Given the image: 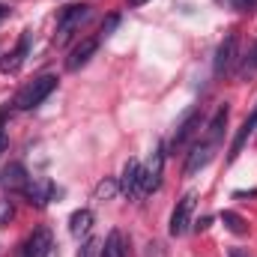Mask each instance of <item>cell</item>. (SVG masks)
<instances>
[{
  "instance_id": "cell-1",
  "label": "cell",
  "mask_w": 257,
  "mask_h": 257,
  "mask_svg": "<svg viewBox=\"0 0 257 257\" xmlns=\"http://www.w3.org/2000/svg\"><path fill=\"white\" fill-rule=\"evenodd\" d=\"M57 90V75H39V78H33L30 84H24L21 90H18V96H15V108L18 111H33V108H39L51 93Z\"/></svg>"
},
{
  "instance_id": "cell-2",
  "label": "cell",
  "mask_w": 257,
  "mask_h": 257,
  "mask_svg": "<svg viewBox=\"0 0 257 257\" xmlns=\"http://www.w3.org/2000/svg\"><path fill=\"white\" fill-rule=\"evenodd\" d=\"M90 18V6L87 3H75V6H66L57 18V45H66L69 36Z\"/></svg>"
},
{
  "instance_id": "cell-3",
  "label": "cell",
  "mask_w": 257,
  "mask_h": 257,
  "mask_svg": "<svg viewBox=\"0 0 257 257\" xmlns=\"http://www.w3.org/2000/svg\"><path fill=\"white\" fill-rule=\"evenodd\" d=\"M239 60V36L230 30L224 39H221V45H218V51H215V63H212V72L221 78V75H230L233 72V66Z\"/></svg>"
},
{
  "instance_id": "cell-4",
  "label": "cell",
  "mask_w": 257,
  "mask_h": 257,
  "mask_svg": "<svg viewBox=\"0 0 257 257\" xmlns=\"http://www.w3.org/2000/svg\"><path fill=\"white\" fill-rule=\"evenodd\" d=\"M162 174H165V150H162V144H156V150H153L147 168H141V192H147V194L159 192Z\"/></svg>"
},
{
  "instance_id": "cell-5",
  "label": "cell",
  "mask_w": 257,
  "mask_h": 257,
  "mask_svg": "<svg viewBox=\"0 0 257 257\" xmlns=\"http://www.w3.org/2000/svg\"><path fill=\"white\" fill-rule=\"evenodd\" d=\"M192 212H194V192H186L180 200H177V206H174V215H171V236H183L186 230H189V224H192Z\"/></svg>"
},
{
  "instance_id": "cell-6",
  "label": "cell",
  "mask_w": 257,
  "mask_h": 257,
  "mask_svg": "<svg viewBox=\"0 0 257 257\" xmlns=\"http://www.w3.org/2000/svg\"><path fill=\"white\" fill-rule=\"evenodd\" d=\"M27 54H30V30H24V33H21L18 45H15L6 57H0V72H3V75H15V72L24 66Z\"/></svg>"
},
{
  "instance_id": "cell-7",
  "label": "cell",
  "mask_w": 257,
  "mask_h": 257,
  "mask_svg": "<svg viewBox=\"0 0 257 257\" xmlns=\"http://www.w3.org/2000/svg\"><path fill=\"white\" fill-rule=\"evenodd\" d=\"M51 248H54L51 230L39 227V230H33V233H30V239L24 242V248H21V257H48V254H51Z\"/></svg>"
},
{
  "instance_id": "cell-8",
  "label": "cell",
  "mask_w": 257,
  "mask_h": 257,
  "mask_svg": "<svg viewBox=\"0 0 257 257\" xmlns=\"http://www.w3.org/2000/svg\"><path fill=\"white\" fill-rule=\"evenodd\" d=\"M197 128H200V111H192L180 126L174 132V141H171V153H180V150H186L189 147V141H192L194 135H197Z\"/></svg>"
},
{
  "instance_id": "cell-9",
  "label": "cell",
  "mask_w": 257,
  "mask_h": 257,
  "mask_svg": "<svg viewBox=\"0 0 257 257\" xmlns=\"http://www.w3.org/2000/svg\"><path fill=\"white\" fill-rule=\"evenodd\" d=\"M227 117H230V108L227 105H218L215 108V114H212V120L206 123V132H203V144H209V147H218L221 144V138H224V126H227Z\"/></svg>"
},
{
  "instance_id": "cell-10",
  "label": "cell",
  "mask_w": 257,
  "mask_h": 257,
  "mask_svg": "<svg viewBox=\"0 0 257 257\" xmlns=\"http://www.w3.org/2000/svg\"><path fill=\"white\" fill-rule=\"evenodd\" d=\"M0 186L6 189V192H21L30 186V177H27V171H24V165H18V162H12V165H6L3 171H0Z\"/></svg>"
},
{
  "instance_id": "cell-11",
  "label": "cell",
  "mask_w": 257,
  "mask_h": 257,
  "mask_svg": "<svg viewBox=\"0 0 257 257\" xmlns=\"http://www.w3.org/2000/svg\"><path fill=\"white\" fill-rule=\"evenodd\" d=\"M257 128V105L251 108V114L245 117V123L236 128V135H233V141H230V150H227V162H236V156L242 153V147L248 144V138L254 135Z\"/></svg>"
},
{
  "instance_id": "cell-12",
  "label": "cell",
  "mask_w": 257,
  "mask_h": 257,
  "mask_svg": "<svg viewBox=\"0 0 257 257\" xmlns=\"http://www.w3.org/2000/svg\"><path fill=\"white\" fill-rule=\"evenodd\" d=\"M99 39H102V36H90V39H84L78 48H72V54H69V60H66V69H69V72L84 69V66L90 63V57L99 51Z\"/></svg>"
},
{
  "instance_id": "cell-13",
  "label": "cell",
  "mask_w": 257,
  "mask_h": 257,
  "mask_svg": "<svg viewBox=\"0 0 257 257\" xmlns=\"http://www.w3.org/2000/svg\"><path fill=\"white\" fill-rule=\"evenodd\" d=\"M120 192L126 197H138L141 194V162H126L123 168V177H120Z\"/></svg>"
},
{
  "instance_id": "cell-14",
  "label": "cell",
  "mask_w": 257,
  "mask_h": 257,
  "mask_svg": "<svg viewBox=\"0 0 257 257\" xmlns=\"http://www.w3.org/2000/svg\"><path fill=\"white\" fill-rule=\"evenodd\" d=\"M212 153H215V147H209V144H194V150L189 153V162H186V177H194L197 171H203L206 165H209V159H212Z\"/></svg>"
},
{
  "instance_id": "cell-15",
  "label": "cell",
  "mask_w": 257,
  "mask_h": 257,
  "mask_svg": "<svg viewBox=\"0 0 257 257\" xmlns=\"http://www.w3.org/2000/svg\"><path fill=\"white\" fill-rule=\"evenodd\" d=\"M51 192H54L51 183H36V180H30V186L24 189V197H27L33 206H45V203L51 200Z\"/></svg>"
},
{
  "instance_id": "cell-16",
  "label": "cell",
  "mask_w": 257,
  "mask_h": 257,
  "mask_svg": "<svg viewBox=\"0 0 257 257\" xmlns=\"http://www.w3.org/2000/svg\"><path fill=\"white\" fill-rule=\"evenodd\" d=\"M90 227H93V212H90V209H75L72 218H69V230H72V236L90 233Z\"/></svg>"
},
{
  "instance_id": "cell-17",
  "label": "cell",
  "mask_w": 257,
  "mask_h": 257,
  "mask_svg": "<svg viewBox=\"0 0 257 257\" xmlns=\"http://www.w3.org/2000/svg\"><path fill=\"white\" fill-rule=\"evenodd\" d=\"M99 257H126V239L120 230H111L105 239V248L99 251Z\"/></svg>"
},
{
  "instance_id": "cell-18",
  "label": "cell",
  "mask_w": 257,
  "mask_h": 257,
  "mask_svg": "<svg viewBox=\"0 0 257 257\" xmlns=\"http://www.w3.org/2000/svg\"><path fill=\"white\" fill-rule=\"evenodd\" d=\"M221 221H224V227H227L230 233H236V236H245V233H248L245 218H242V215H236V212H230V209H224V212H221Z\"/></svg>"
},
{
  "instance_id": "cell-19",
  "label": "cell",
  "mask_w": 257,
  "mask_h": 257,
  "mask_svg": "<svg viewBox=\"0 0 257 257\" xmlns=\"http://www.w3.org/2000/svg\"><path fill=\"white\" fill-rule=\"evenodd\" d=\"M251 75H257V42H254V48L242 57V63H239V78L242 81H248Z\"/></svg>"
},
{
  "instance_id": "cell-20",
  "label": "cell",
  "mask_w": 257,
  "mask_h": 257,
  "mask_svg": "<svg viewBox=\"0 0 257 257\" xmlns=\"http://www.w3.org/2000/svg\"><path fill=\"white\" fill-rule=\"evenodd\" d=\"M99 251H102V242H99V239H87V242L78 248V254L75 257H96Z\"/></svg>"
},
{
  "instance_id": "cell-21",
  "label": "cell",
  "mask_w": 257,
  "mask_h": 257,
  "mask_svg": "<svg viewBox=\"0 0 257 257\" xmlns=\"http://www.w3.org/2000/svg\"><path fill=\"white\" fill-rule=\"evenodd\" d=\"M15 212H12V206H9V200H0V224H9V218H12Z\"/></svg>"
},
{
  "instance_id": "cell-22",
  "label": "cell",
  "mask_w": 257,
  "mask_h": 257,
  "mask_svg": "<svg viewBox=\"0 0 257 257\" xmlns=\"http://www.w3.org/2000/svg\"><path fill=\"white\" fill-rule=\"evenodd\" d=\"M114 192H117V186H114V183H102V186L96 189V197L102 200V197H111Z\"/></svg>"
},
{
  "instance_id": "cell-23",
  "label": "cell",
  "mask_w": 257,
  "mask_h": 257,
  "mask_svg": "<svg viewBox=\"0 0 257 257\" xmlns=\"http://www.w3.org/2000/svg\"><path fill=\"white\" fill-rule=\"evenodd\" d=\"M117 24H120V18H117V15H111V18H108V21L102 24V36H108V33H111V30H114Z\"/></svg>"
},
{
  "instance_id": "cell-24",
  "label": "cell",
  "mask_w": 257,
  "mask_h": 257,
  "mask_svg": "<svg viewBox=\"0 0 257 257\" xmlns=\"http://www.w3.org/2000/svg\"><path fill=\"white\" fill-rule=\"evenodd\" d=\"M233 6L245 12V9H254V6H257V0H233Z\"/></svg>"
},
{
  "instance_id": "cell-25",
  "label": "cell",
  "mask_w": 257,
  "mask_h": 257,
  "mask_svg": "<svg viewBox=\"0 0 257 257\" xmlns=\"http://www.w3.org/2000/svg\"><path fill=\"white\" fill-rule=\"evenodd\" d=\"M6 150V132H3V114H0V153Z\"/></svg>"
},
{
  "instance_id": "cell-26",
  "label": "cell",
  "mask_w": 257,
  "mask_h": 257,
  "mask_svg": "<svg viewBox=\"0 0 257 257\" xmlns=\"http://www.w3.org/2000/svg\"><path fill=\"white\" fill-rule=\"evenodd\" d=\"M209 221H212V218H200V221H197V230H206V227H209Z\"/></svg>"
},
{
  "instance_id": "cell-27",
  "label": "cell",
  "mask_w": 257,
  "mask_h": 257,
  "mask_svg": "<svg viewBox=\"0 0 257 257\" xmlns=\"http://www.w3.org/2000/svg\"><path fill=\"white\" fill-rule=\"evenodd\" d=\"M6 15H9V9H6V6H3V3H0V21H3V18H6Z\"/></svg>"
},
{
  "instance_id": "cell-28",
  "label": "cell",
  "mask_w": 257,
  "mask_h": 257,
  "mask_svg": "<svg viewBox=\"0 0 257 257\" xmlns=\"http://www.w3.org/2000/svg\"><path fill=\"white\" fill-rule=\"evenodd\" d=\"M147 0H128V6H144Z\"/></svg>"
},
{
  "instance_id": "cell-29",
  "label": "cell",
  "mask_w": 257,
  "mask_h": 257,
  "mask_svg": "<svg viewBox=\"0 0 257 257\" xmlns=\"http://www.w3.org/2000/svg\"><path fill=\"white\" fill-rule=\"evenodd\" d=\"M230 257H242V251L239 248H230Z\"/></svg>"
},
{
  "instance_id": "cell-30",
  "label": "cell",
  "mask_w": 257,
  "mask_h": 257,
  "mask_svg": "<svg viewBox=\"0 0 257 257\" xmlns=\"http://www.w3.org/2000/svg\"><path fill=\"white\" fill-rule=\"evenodd\" d=\"M218 3H233V0H218Z\"/></svg>"
}]
</instances>
